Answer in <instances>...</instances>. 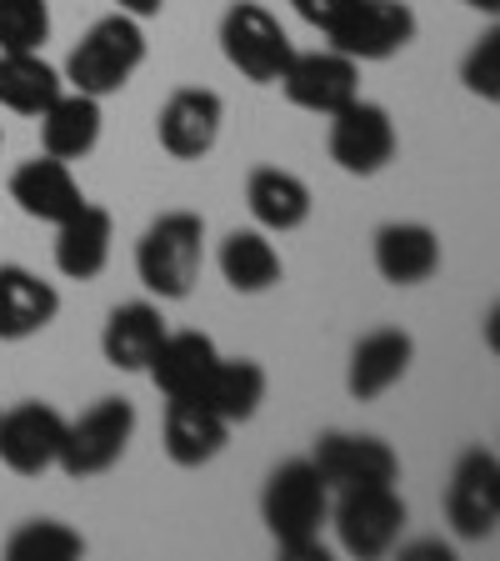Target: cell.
<instances>
[{
	"label": "cell",
	"instance_id": "6da1fadb",
	"mask_svg": "<svg viewBox=\"0 0 500 561\" xmlns=\"http://www.w3.org/2000/svg\"><path fill=\"white\" fill-rule=\"evenodd\" d=\"M260 516H266V531L280 557L326 561L321 526L330 522V486L311 467V456H291L270 471L266 491H260Z\"/></svg>",
	"mask_w": 500,
	"mask_h": 561
},
{
	"label": "cell",
	"instance_id": "7a4b0ae2",
	"mask_svg": "<svg viewBox=\"0 0 500 561\" xmlns=\"http://www.w3.org/2000/svg\"><path fill=\"white\" fill-rule=\"evenodd\" d=\"M140 66H146V21L116 11V15H101V21L75 41V50L66 56V70H60V81H66L70 91H85V95H95V101H105V95L126 91Z\"/></svg>",
	"mask_w": 500,
	"mask_h": 561
},
{
	"label": "cell",
	"instance_id": "3957f363",
	"mask_svg": "<svg viewBox=\"0 0 500 561\" xmlns=\"http://www.w3.org/2000/svg\"><path fill=\"white\" fill-rule=\"evenodd\" d=\"M206 261V221L196 210H165L136 241V276L161 301H186Z\"/></svg>",
	"mask_w": 500,
	"mask_h": 561
},
{
	"label": "cell",
	"instance_id": "277c9868",
	"mask_svg": "<svg viewBox=\"0 0 500 561\" xmlns=\"http://www.w3.org/2000/svg\"><path fill=\"white\" fill-rule=\"evenodd\" d=\"M221 56L251 85H276L286 76V66H291L295 46L286 25L260 0H231V11L221 15Z\"/></svg>",
	"mask_w": 500,
	"mask_h": 561
},
{
	"label": "cell",
	"instance_id": "5b68a950",
	"mask_svg": "<svg viewBox=\"0 0 500 561\" xmlns=\"http://www.w3.org/2000/svg\"><path fill=\"white\" fill-rule=\"evenodd\" d=\"M406 496L391 486H350L330 496V526H336L340 547L356 561H375L400 541L406 531Z\"/></svg>",
	"mask_w": 500,
	"mask_h": 561
},
{
	"label": "cell",
	"instance_id": "8992f818",
	"mask_svg": "<svg viewBox=\"0 0 500 561\" xmlns=\"http://www.w3.org/2000/svg\"><path fill=\"white\" fill-rule=\"evenodd\" d=\"M130 436H136V407L126 397H101L91 411L66 421V442H60L56 467L75 481L105 477L130 451Z\"/></svg>",
	"mask_w": 500,
	"mask_h": 561
},
{
	"label": "cell",
	"instance_id": "52a82bcc",
	"mask_svg": "<svg viewBox=\"0 0 500 561\" xmlns=\"http://www.w3.org/2000/svg\"><path fill=\"white\" fill-rule=\"evenodd\" d=\"M416 31L420 21L406 0H350L346 15L326 31V41L330 50L365 66V60H391L396 50H406Z\"/></svg>",
	"mask_w": 500,
	"mask_h": 561
},
{
	"label": "cell",
	"instance_id": "ba28073f",
	"mask_svg": "<svg viewBox=\"0 0 500 561\" xmlns=\"http://www.w3.org/2000/svg\"><path fill=\"white\" fill-rule=\"evenodd\" d=\"M445 522L461 541H486L496 537L500 522V461L486 446H470L461 451L451 471V486H445Z\"/></svg>",
	"mask_w": 500,
	"mask_h": 561
},
{
	"label": "cell",
	"instance_id": "9c48e42d",
	"mask_svg": "<svg viewBox=\"0 0 500 561\" xmlns=\"http://www.w3.org/2000/svg\"><path fill=\"white\" fill-rule=\"evenodd\" d=\"M330 121V161L346 175H381L385 165L396 161V121L391 111L375 101H356L340 105Z\"/></svg>",
	"mask_w": 500,
	"mask_h": 561
},
{
	"label": "cell",
	"instance_id": "30bf717a",
	"mask_svg": "<svg viewBox=\"0 0 500 561\" xmlns=\"http://www.w3.org/2000/svg\"><path fill=\"white\" fill-rule=\"evenodd\" d=\"M311 467L321 471L330 496H336V491H350V486H391V481H400V456L391 451V442L361 436V432L315 436Z\"/></svg>",
	"mask_w": 500,
	"mask_h": 561
},
{
	"label": "cell",
	"instance_id": "8fae6325",
	"mask_svg": "<svg viewBox=\"0 0 500 561\" xmlns=\"http://www.w3.org/2000/svg\"><path fill=\"white\" fill-rule=\"evenodd\" d=\"M225 126V101L210 85H181L165 95L161 116H155V140L171 161H200L216 151Z\"/></svg>",
	"mask_w": 500,
	"mask_h": 561
},
{
	"label": "cell",
	"instance_id": "7c38bea8",
	"mask_svg": "<svg viewBox=\"0 0 500 561\" xmlns=\"http://www.w3.org/2000/svg\"><path fill=\"white\" fill-rule=\"evenodd\" d=\"M280 91L295 111H311V116H336L340 105H350L361 95V66L340 50H295L286 76H280Z\"/></svg>",
	"mask_w": 500,
	"mask_h": 561
},
{
	"label": "cell",
	"instance_id": "4fadbf2b",
	"mask_svg": "<svg viewBox=\"0 0 500 561\" xmlns=\"http://www.w3.org/2000/svg\"><path fill=\"white\" fill-rule=\"evenodd\" d=\"M66 442V416L50 401H21V407L0 411V467L15 477H40L60 461Z\"/></svg>",
	"mask_w": 500,
	"mask_h": 561
},
{
	"label": "cell",
	"instance_id": "5bb4252c",
	"mask_svg": "<svg viewBox=\"0 0 500 561\" xmlns=\"http://www.w3.org/2000/svg\"><path fill=\"white\" fill-rule=\"evenodd\" d=\"M11 201L31 216V221H46L60 226L66 216L85 206V191L81 181L70 175V161H56V156H35V161H21L11 171Z\"/></svg>",
	"mask_w": 500,
	"mask_h": 561
},
{
	"label": "cell",
	"instance_id": "9a60e30c",
	"mask_svg": "<svg viewBox=\"0 0 500 561\" xmlns=\"http://www.w3.org/2000/svg\"><path fill=\"white\" fill-rule=\"evenodd\" d=\"M410 362H416V341L406 336L400 327H375L356 341L350 351V366H346V391L356 401H375L385 397L391 386L406 381Z\"/></svg>",
	"mask_w": 500,
	"mask_h": 561
},
{
	"label": "cell",
	"instance_id": "2e32d148",
	"mask_svg": "<svg viewBox=\"0 0 500 561\" xmlns=\"http://www.w3.org/2000/svg\"><path fill=\"white\" fill-rule=\"evenodd\" d=\"M221 362V346L206 336V331H165V341L151 356V381L161 386L165 401H186L206 391V376Z\"/></svg>",
	"mask_w": 500,
	"mask_h": 561
},
{
	"label": "cell",
	"instance_id": "e0dca14e",
	"mask_svg": "<svg viewBox=\"0 0 500 561\" xmlns=\"http://www.w3.org/2000/svg\"><path fill=\"white\" fill-rule=\"evenodd\" d=\"M111 241H116L111 210L85 201L75 216H66L56 226V271L66 280H95L111 266Z\"/></svg>",
	"mask_w": 500,
	"mask_h": 561
},
{
	"label": "cell",
	"instance_id": "ac0fdd59",
	"mask_svg": "<svg viewBox=\"0 0 500 561\" xmlns=\"http://www.w3.org/2000/svg\"><path fill=\"white\" fill-rule=\"evenodd\" d=\"M165 456H171L175 467H210L216 456L225 451V442H231V426H225L216 411L206 407V401L186 397V401H165Z\"/></svg>",
	"mask_w": 500,
	"mask_h": 561
},
{
	"label": "cell",
	"instance_id": "d6986e66",
	"mask_svg": "<svg viewBox=\"0 0 500 561\" xmlns=\"http://www.w3.org/2000/svg\"><path fill=\"white\" fill-rule=\"evenodd\" d=\"M60 316V291L25 266H0V341H31Z\"/></svg>",
	"mask_w": 500,
	"mask_h": 561
},
{
	"label": "cell",
	"instance_id": "ffe728a7",
	"mask_svg": "<svg viewBox=\"0 0 500 561\" xmlns=\"http://www.w3.org/2000/svg\"><path fill=\"white\" fill-rule=\"evenodd\" d=\"M371 256L391 286H420V280H431L441 271V241L420 221H391L375 231Z\"/></svg>",
	"mask_w": 500,
	"mask_h": 561
},
{
	"label": "cell",
	"instance_id": "44dd1931",
	"mask_svg": "<svg viewBox=\"0 0 500 561\" xmlns=\"http://www.w3.org/2000/svg\"><path fill=\"white\" fill-rule=\"evenodd\" d=\"M40 151L56 156V161H81L101 146V101L85 91H60L56 101L40 111Z\"/></svg>",
	"mask_w": 500,
	"mask_h": 561
},
{
	"label": "cell",
	"instance_id": "7402d4cb",
	"mask_svg": "<svg viewBox=\"0 0 500 561\" xmlns=\"http://www.w3.org/2000/svg\"><path fill=\"white\" fill-rule=\"evenodd\" d=\"M245 206L256 216L260 231H301L311 221V186H305L295 171H280V165H256L245 175Z\"/></svg>",
	"mask_w": 500,
	"mask_h": 561
},
{
	"label": "cell",
	"instance_id": "603a6c76",
	"mask_svg": "<svg viewBox=\"0 0 500 561\" xmlns=\"http://www.w3.org/2000/svg\"><path fill=\"white\" fill-rule=\"evenodd\" d=\"M165 316L155 301H126L116 311L105 316V331H101V351L105 362L116 371H146L155 356V346L165 341Z\"/></svg>",
	"mask_w": 500,
	"mask_h": 561
},
{
	"label": "cell",
	"instance_id": "cb8c5ba5",
	"mask_svg": "<svg viewBox=\"0 0 500 561\" xmlns=\"http://www.w3.org/2000/svg\"><path fill=\"white\" fill-rule=\"evenodd\" d=\"M266 386H270V376L260 362H251V356H221L216 371L206 376V391H200L196 401H206L225 426H241V421H251L260 411Z\"/></svg>",
	"mask_w": 500,
	"mask_h": 561
},
{
	"label": "cell",
	"instance_id": "d4e9b609",
	"mask_svg": "<svg viewBox=\"0 0 500 561\" xmlns=\"http://www.w3.org/2000/svg\"><path fill=\"white\" fill-rule=\"evenodd\" d=\"M216 266H221L225 286L241 296H266L270 286H280V276H286V261H280V251L270 245V236L260 231H231L221 241V256H216Z\"/></svg>",
	"mask_w": 500,
	"mask_h": 561
},
{
	"label": "cell",
	"instance_id": "484cf974",
	"mask_svg": "<svg viewBox=\"0 0 500 561\" xmlns=\"http://www.w3.org/2000/svg\"><path fill=\"white\" fill-rule=\"evenodd\" d=\"M66 91L60 70L40 60V50H0V105L15 116H40Z\"/></svg>",
	"mask_w": 500,
	"mask_h": 561
},
{
	"label": "cell",
	"instance_id": "4316f807",
	"mask_svg": "<svg viewBox=\"0 0 500 561\" xmlns=\"http://www.w3.org/2000/svg\"><path fill=\"white\" fill-rule=\"evenodd\" d=\"M85 551V537L75 526L56 522V516H35V522L15 526L11 541H5V557L11 561H70Z\"/></svg>",
	"mask_w": 500,
	"mask_h": 561
},
{
	"label": "cell",
	"instance_id": "83f0119b",
	"mask_svg": "<svg viewBox=\"0 0 500 561\" xmlns=\"http://www.w3.org/2000/svg\"><path fill=\"white\" fill-rule=\"evenodd\" d=\"M50 41V0H0V50H40Z\"/></svg>",
	"mask_w": 500,
	"mask_h": 561
},
{
	"label": "cell",
	"instance_id": "f1b7e54d",
	"mask_svg": "<svg viewBox=\"0 0 500 561\" xmlns=\"http://www.w3.org/2000/svg\"><path fill=\"white\" fill-rule=\"evenodd\" d=\"M461 81L480 101H500V31H486L461 60Z\"/></svg>",
	"mask_w": 500,
	"mask_h": 561
},
{
	"label": "cell",
	"instance_id": "f546056e",
	"mask_svg": "<svg viewBox=\"0 0 500 561\" xmlns=\"http://www.w3.org/2000/svg\"><path fill=\"white\" fill-rule=\"evenodd\" d=\"M346 5H350V0H291V11L301 15L305 25H315L321 35H326L330 25H336L340 15H346Z\"/></svg>",
	"mask_w": 500,
	"mask_h": 561
},
{
	"label": "cell",
	"instance_id": "4dcf8cb0",
	"mask_svg": "<svg viewBox=\"0 0 500 561\" xmlns=\"http://www.w3.org/2000/svg\"><path fill=\"white\" fill-rule=\"evenodd\" d=\"M406 561H451V547L445 541H416V547L400 551Z\"/></svg>",
	"mask_w": 500,
	"mask_h": 561
},
{
	"label": "cell",
	"instance_id": "1f68e13d",
	"mask_svg": "<svg viewBox=\"0 0 500 561\" xmlns=\"http://www.w3.org/2000/svg\"><path fill=\"white\" fill-rule=\"evenodd\" d=\"M116 11L136 15V21H151V15L165 11V0H116Z\"/></svg>",
	"mask_w": 500,
	"mask_h": 561
},
{
	"label": "cell",
	"instance_id": "d6a6232c",
	"mask_svg": "<svg viewBox=\"0 0 500 561\" xmlns=\"http://www.w3.org/2000/svg\"><path fill=\"white\" fill-rule=\"evenodd\" d=\"M470 11H486V15H496L500 11V0H466Z\"/></svg>",
	"mask_w": 500,
	"mask_h": 561
},
{
	"label": "cell",
	"instance_id": "836d02e7",
	"mask_svg": "<svg viewBox=\"0 0 500 561\" xmlns=\"http://www.w3.org/2000/svg\"><path fill=\"white\" fill-rule=\"evenodd\" d=\"M0 146H5V136H0Z\"/></svg>",
	"mask_w": 500,
	"mask_h": 561
}]
</instances>
